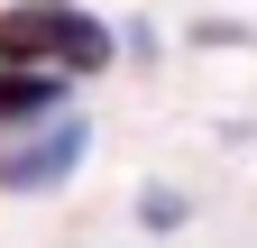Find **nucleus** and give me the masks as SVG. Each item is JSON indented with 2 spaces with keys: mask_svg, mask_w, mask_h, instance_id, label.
I'll list each match as a JSON object with an SVG mask.
<instances>
[{
  "mask_svg": "<svg viewBox=\"0 0 257 248\" xmlns=\"http://www.w3.org/2000/svg\"><path fill=\"white\" fill-rule=\"evenodd\" d=\"M138 221H147V230H175V221H184V193H166V184H147V193H138Z\"/></svg>",
  "mask_w": 257,
  "mask_h": 248,
  "instance_id": "nucleus-4",
  "label": "nucleus"
},
{
  "mask_svg": "<svg viewBox=\"0 0 257 248\" xmlns=\"http://www.w3.org/2000/svg\"><path fill=\"white\" fill-rule=\"evenodd\" d=\"M46 110H64V74H37V65H0V138L37 129Z\"/></svg>",
  "mask_w": 257,
  "mask_h": 248,
  "instance_id": "nucleus-3",
  "label": "nucleus"
},
{
  "mask_svg": "<svg viewBox=\"0 0 257 248\" xmlns=\"http://www.w3.org/2000/svg\"><path fill=\"white\" fill-rule=\"evenodd\" d=\"M0 65H37V74H110L119 65V28H101L74 0H10L0 10Z\"/></svg>",
  "mask_w": 257,
  "mask_h": 248,
  "instance_id": "nucleus-1",
  "label": "nucleus"
},
{
  "mask_svg": "<svg viewBox=\"0 0 257 248\" xmlns=\"http://www.w3.org/2000/svg\"><path fill=\"white\" fill-rule=\"evenodd\" d=\"M83 157H92V119L83 110H46L37 129L0 138V193H55Z\"/></svg>",
  "mask_w": 257,
  "mask_h": 248,
  "instance_id": "nucleus-2",
  "label": "nucleus"
}]
</instances>
